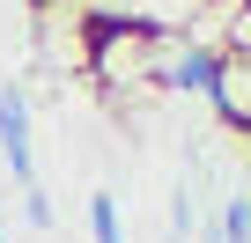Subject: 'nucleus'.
Masks as SVG:
<instances>
[{
    "label": "nucleus",
    "mask_w": 251,
    "mask_h": 243,
    "mask_svg": "<svg viewBox=\"0 0 251 243\" xmlns=\"http://www.w3.org/2000/svg\"><path fill=\"white\" fill-rule=\"evenodd\" d=\"M207 96H214V110H222V126H251V59H236V52H222V66H214V81H207Z\"/></svg>",
    "instance_id": "2"
},
{
    "label": "nucleus",
    "mask_w": 251,
    "mask_h": 243,
    "mask_svg": "<svg viewBox=\"0 0 251 243\" xmlns=\"http://www.w3.org/2000/svg\"><path fill=\"white\" fill-rule=\"evenodd\" d=\"M23 214H30V228H52V206H45V192H37V184L23 192Z\"/></svg>",
    "instance_id": "6"
},
{
    "label": "nucleus",
    "mask_w": 251,
    "mask_h": 243,
    "mask_svg": "<svg viewBox=\"0 0 251 243\" xmlns=\"http://www.w3.org/2000/svg\"><path fill=\"white\" fill-rule=\"evenodd\" d=\"M214 66H222V52H207V44H192V52H177L170 59V88H192V96H207V81H214Z\"/></svg>",
    "instance_id": "3"
},
{
    "label": "nucleus",
    "mask_w": 251,
    "mask_h": 243,
    "mask_svg": "<svg viewBox=\"0 0 251 243\" xmlns=\"http://www.w3.org/2000/svg\"><path fill=\"white\" fill-rule=\"evenodd\" d=\"M222 243H251V199H229L222 206Z\"/></svg>",
    "instance_id": "5"
},
{
    "label": "nucleus",
    "mask_w": 251,
    "mask_h": 243,
    "mask_svg": "<svg viewBox=\"0 0 251 243\" xmlns=\"http://www.w3.org/2000/svg\"><path fill=\"white\" fill-rule=\"evenodd\" d=\"M89 228H96V243H126V236H118V199H111V192L89 199Z\"/></svg>",
    "instance_id": "4"
},
{
    "label": "nucleus",
    "mask_w": 251,
    "mask_h": 243,
    "mask_svg": "<svg viewBox=\"0 0 251 243\" xmlns=\"http://www.w3.org/2000/svg\"><path fill=\"white\" fill-rule=\"evenodd\" d=\"M0 155H8V170H15L23 192L37 184V162H30V103H23V88H8V81H0Z\"/></svg>",
    "instance_id": "1"
}]
</instances>
